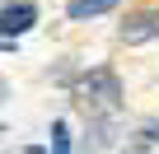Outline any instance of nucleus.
Masks as SVG:
<instances>
[{"mask_svg":"<svg viewBox=\"0 0 159 154\" xmlns=\"http://www.w3.org/2000/svg\"><path fill=\"white\" fill-rule=\"evenodd\" d=\"M75 103H80V112L89 121H108V117L122 112V80L108 65H98V70H89L84 80L75 84Z\"/></svg>","mask_w":159,"mask_h":154,"instance_id":"1","label":"nucleus"},{"mask_svg":"<svg viewBox=\"0 0 159 154\" xmlns=\"http://www.w3.org/2000/svg\"><path fill=\"white\" fill-rule=\"evenodd\" d=\"M117 37H122V42H131V47L154 42V37H159V10H131V14L122 19Z\"/></svg>","mask_w":159,"mask_h":154,"instance_id":"2","label":"nucleus"},{"mask_svg":"<svg viewBox=\"0 0 159 154\" xmlns=\"http://www.w3.org/2000/svg\"><path fill=\"white\" fill-rule=\"evenodd\" d=\"M38 24V10L28 0H14V5H0V37H19Z\"/></svg>","mask_w":159,"mask_h":154,"instance_id":"3","label":"nucleus"},{"mask_svg":"<svg viewBox=\"0 0 159 154\" xmlns=\"http://www.w3.org/2000/svg\"><path fill=\"white\" fill-rule=\"evenodd\" d=\"M112 5H117V0H70L66 14H70V19H98V14H108Z\"/></svg>","mask_w":159,"mask_h":154,"instance_id":"4","label":"nucleus"},{"mask_svg":"<svg viewBox=\"0 0 159 154\" xmlns=\"http://www.w3.org/2000/svg\"><path fill=\"white\" fill-rule=\"evenodd\" d=\"M52 140H56V145H52V154H70V140H66V121H56V126H52Z\"/></svg>","mask_w":159,"mask_h":154,"instance_id":"5","label":"nucleus"},{"mask_svg":"<svg viewBox=\"0 0 159 154\" xmlns=\"http://www.w3.org/2000/svg\"><path fill=\"white\" fill-rule=\"evenodd\" d=\"M145 135H154V140H159V121H150V126H145Z\"/></svg>","mask_w":159,"mask_h":154,"instance_id":"6","label":"nucleus"},{"mask_svg":"<svg viewBox=\"0 0 159 154\" xmlns=\"http://www.w3.org/2000/svg\"><path fill=\"white\" fill-rule=\"evenodd\" d=\"M131 154H150V145H131Z\"/></svg>","mask_w":159,"mask_h":154,"instance_id":"7","label":"nucleus"},{"mask_svg":"<svg viewBox=\"0 0 159 154\" xmlns=\"http://www.w3.org/2000/svg\"><path fill=\"white\" fill-rule=\"evenodd\" d=\"M28 154H47V149H38V145H33V149H28Z\"/></svg>","mask_w":159,"mask_h":154,"instance_id":"8","label":"nucleus"}]
</instances>
